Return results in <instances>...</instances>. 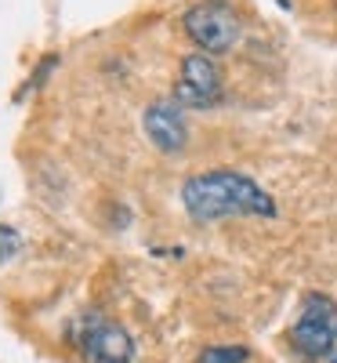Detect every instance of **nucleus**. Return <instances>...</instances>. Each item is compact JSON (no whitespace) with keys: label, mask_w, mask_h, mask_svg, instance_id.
Here are the masks:
<instances>
[{"label":"nucleus","mask_w":337,"mask_h":363,"mask_svg":"<svg viewBox=\"0 0 337 363\" xmlns=\"http://www.w3.org/2000/svg\"><path fill=\"white\" fill-rule=\"evenodd\" d=\"M142 128H145V138L156 145L160 153H178V149H185L189 124H185V109H181L174 99L152 102L142 116Z\"/></svg>","instance_id":"423d86ee"},{"label":"nucleus","mask_w":337,"mask_h":363,"mask_svg":"<svg viewBox=\"0 0 337 363\" xmlns=\"http://www.w3.org/2000/svg\"><path fill=\"white\" fill-rule=\"evenodd\" d=\"M69 342L87 363H131L135 359L131 335L102 313H80L69 323Z\"/></svg>","instance_id":"f03ea898"},{"label":"nucleus","mask_w":337,"mask_h":363,"mask_svg":"<svg viewBox=\"0 0 337 363\" xmlns=\"http://www.w3.org/2000/svg\"><path fill=\"white\" fill-rule=\"evenodd\" d=\"M18 247H22V236H18L11 225H0V262L15 258V255H18Z\"/></svg>","instance_id":"6e6552de"},{"label":"nucleus","mask_w":337,"mask_h":363,"mask_svg":"<svg viewBox=\"0 0 337 363\" xmlns=\"http://www.w3.org/2000/svg\"><path fill=\"white\" fill-rule=\"evenodd\" d=\"M185 26L189 40L207 51V55H222V51H232L239 33H243V22H239V11L229 4V0H200L185 11L181 18Z\"/></svg>","instance_id":"7ed1b4c3"},{"label":"nucleus","mask_w":337,"mask_h":363,"mask_svg":"<svg viewBox=\"0 0 337 363\" xmlns=\"http://www.w3.org/2000/svg\"><path fill=\"white\" fill-rule=\"evenodd\" d=\"M330 363H337V352H333V356H330Z\"/></svg>","instance_id":"1a4fd4ad"},{"label":"nucleus","mask_w":337,"mask_h":363,"mask_svg":"<svg viewBox=\"0 0 337 363\" xmlns=\"http://www.w3.org/2000/svg\"><path fill=\"white\" fill-rule=\"evenodd\" d=\"M181 203H185L193 222H218V218H232V215H258V218L275 215L272 196L254 178L239 174V171L193 174L181 186Z\"/></svg>","instance_id":"f257e3e1"},{"label":"nucleus","mask_w":337,"mask_h":363,"mask_svg":"<svg viewBox=\"0 0 337 363\" xmlns=\"http://www.w3.org/2000/svg\"><path fill=\"white\" fill-rule=\"evenodd\" d=\"M247 359H251V352L243 345H210L200 352L196 363H247Z\"/></svg>","instance_id":"0eeeda50"},{"label":"nucleus","mask_w":337,"mask_h":363,"mask_svg":"<svg viewBox=\"0 0 337 363\" xmlns=\"http://www.w3.org/2000/svg\"><path fill=\"white\" fill-rule=\"evenodd\" d=\"M290 342L309 359L333 356V349H337V301L326 294H304L301 316L290 330Z\"/></svg>","instance_id":"20e7f679"},{"label":"nucleus","mask_w":337,"mask_h":363,"mask_svg":"<svg viewBox=\"0 0 337 363\" xmlns=\"http://www.w3.org/2000/svg\"><path fill=\"white\" fill-rule=\"evenodd\" d=\"M225 95V80H222V69L218 62L207 55V51H196L189 55L178 69V80H174V102L181 109H210L218 106Z\"/></svg>","instance_id":"39448f33"}]
</instances>
